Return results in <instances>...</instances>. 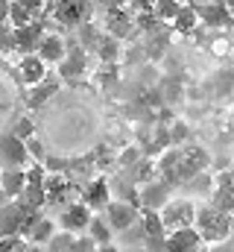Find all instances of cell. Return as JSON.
I'll use <instances>...</instances> for the list:
<instances>
[{
	"label": "cell",
	"mask_w": 234,
	"mask_h": 252,
	"mask_svg": "<svg viewBox=\"0 0 234 252\" xmlns=\"http://www.w3.org/2000/svg\"><path fill=\"white\" fill-rule=\"evenodd\" d=\"M193 229L199 235V241L208 244H223L232 235V214L217 211L211 202L208 205H196V217H193Z\"/></svg>",
	"instance_id": "obj_1"
},
{
	"label": "cell",
	"mask_w": 234,
	"mask_h": 252,
	"mask_svg": "<svg viewBox=\"0 0 234 252\" xmlns=\"http://www.w3.org/2000/svg\"><path fill=\"white\" fill-rule=\"evenodd\" d=\"M158 217L164 223V232H173V229H190L193 226V217H196V202L193 199H167L161 208H158Z\"/></svg>",
	"instance_id": "obj_2"
},
{
	"label": "cell",
	"mask_w": 234,
	"mask_h": 252,
	"mask_svg": "<svg viewBox=\"0 0 234 252\" xmlns=\"http://www.w3.org/2000/svg\"><path fill=\"white\" fill-rule=\"evenodd\" d=\"M138 211H141L138 205H132V202H126V199H115V196H112V202H109L100 214H103V220L112 226V232H115V235H123L126 229H132V226L138 223Z\"/></svg>",
	"instance_id": "obj_3"
},
{
	"label": "cell",
	"mask_w": 234,
	"mask_h": 252,
	"mask_svg": "<svg viewBox=\"0 0 234 252\" xmlns=\"http://www.w3.org/2000/svg\"><path fill=\"white\" fill-rule=\"evenodd\" d=\"M91 217H94V211L79 199V202H70V205H64L61 208V214H58V232H70V235H82L85 229H88V223H91Z\"/></svg>",
	"instance_id": "obj_4"
},
{
	"label": "cell",
	"mask_w": 234,
	"mask_h": 252,
	"mask_svg": "<svg viewBox=\"0 0 234 252\" xmlns=\"http://www.w3.org/2000/svg\"><path fill=\"white\" fill-rule=\"evenodd\" d=\"M53 15L61 27H82L91 18V0H56Z\"/></svg>",
	"instance_id": "obj_5"
},
{
	"label": "cell",
	"mask_w": 234,
	"mask_h": 252,
	"mask_svg": "<svg viewBox=\"0 0 234 252\" xmlns=\"http://www.w3.org/2000/svg\"><path fill=\"white\" fill-rule=\"evenodd\" d=\"M27 161H29L27 144L21 138H15L12 132L0 135V170H6V167H27Z\"/></svg>",
	"instance_id": "obj_6"
},
{
	"label": "cell",
	"mask_w": 234,
	"mask_h": 252,
	"mask_svg": "<svg viewBox=\"0 0 234 252\" xmlns=\"http://www.w3.org/2000/svg\"><path fill=\"white\" fill-rule=\"evenodd\" d=\"M35 56L41 59V62L47 64H58L64 56H67V41L56 35V32H44L41 38H38V44H35Z\"/></svg>",
	"instance_id": "obj_7"
},
{
	"label": "cell",
	"mask_w": 234,
	"mask_h": 252,
	"mask_svg": "<svg viewBox=\"0 0 234 252\" xmlns=\"http://www.w3.org/2000/svg\"><path fill=\"white\" fill-rule=\"evenodd\" d=\"M61 79H82L88 70V53L79 44H67V56L56 64Z\"/></svg>",
	"instance_id": "obj_8"
},
{
	"label": "cell",
	"mask_w": 234,
	"mask_h": 252,
	"mask_svg": "<svg viewBox=\"0 0 234 252\" xmlns=\"http://www.w3.org/2000/svg\"><path fill=\"white\" fill-rule=\"evenodd\" d=\"M167 190L170 185H164L161 179H149L138 188V208H149V211H158L164 202H167Z\"/></svg>",
	"instance_id": "obj_9"
},
{
	"label": "cell",
	"mask_w": 234,
	"mask_h": 252,
	"mask_svg": "<svg viewBox=\"0 0 234 252\" xmlns=\"http://www.w3.org/2000/svg\"><path fill=\"white\" fill-rule=\"evenodd\" d=\"M202 247L196 229H173V232H164V252H193Z\"/></svg>",
	"instance_id": "obj_10"
},
{
	"label": "cell",
	"mask_w": 234,
	"mask_h": 252,
	"mask_svg": "<svg viewBox=\"0 0 234 252\" xmlns=\"http://www.w3.org/2000/svg\"><path fill=\"white\" fill-rule=\"evenodd\" d=\"M18 76H21V82L24 85H38V82H44L47 79V64L41 62L35 53H24L21 56V62H18Z\"/></svg>",
	"instance_id": "obj_11"
},
{
	"label": "cell",
	"mask_w": 234,
	"mask_h": 252,
	"mask_svg": "<svg viewBox=\"0 0 234 252\" xmlns=\"http://www.w3.org/2000/svg\"><path fill=\"white\" fill-rule=\"evenodd\" d=\"M82 193H85V196H82V202H85L94 214H97V211H103V208L112 202V190H109V182H106L103 176H97V179L82 190Z\"/></svg>",
	"instance_id": "obj_12"
},
{
	"label": "cell",
	"mask_w": 234,
	"mask_h": 252,
	"mask_svg": "<svg viewBox=\"0 0 234 252\" xmlns=\"http://www.w3.org/2000/svg\"><path fill=\"white\" fill-rule=\"evenodd\" d=\"M44 35V30L32 21L29 27H21V30H12V47L18 50V53H35V44H38V38Z\"/></svg>",
	"instance_id": "obj_13"
},
{
	"label": "cell",
	"mask_w": 234,
	"mask_h": 252,
	"mask_svg": "<svg viewBox=\"0 0 234 252\" xmlns=\"http://www.w3.org/2000/svg\"><path fill=\"white\" fill-rule=\"evenodd\" d=\"M58 232V226H56V220H47V217H35L32 223H29V229L24 232V241L27 244H35V247H41V244H47L53 235Z\"/></svg>",
	"instance_id": "obj_14"
},
{
	"label": "cell",
	"mask_w": 234,
	"mask_h": 252,
	"mask_svg": "<svg viewBox=\"0 0 234 252\" xmlns=\"http://www.w3.org/2000/svg\"><path fill=\"white\" fill-rule=\"evenodd\" d=\"M193 9H196V15H199V24H208V27H214V30L232 24L220 0H211V3H205V6H193Z\"/></svg>",
	"instance_id": "obj_15"
},
{
	"label": "cell",
	"mask_w": 234,
	"mask_h": 252,
	"mask_svg": "<svg viewBox=\"0 0 234 252\" xmlns=\"http://www.w3.org/2000/svg\"><path fill=\"white\" fill-rule=\"evenodd\" d=\"M24 185H27V167H6V170H0V190L6 196H21Z\"/></svg>",
	"instance_id": "obj_16"
},
{
	"label": "cell",
	"mask_w": 234,
	"mask_h": 252,
	"mask_svg": "<svg viewBox=\"0 0 234 252\" xmlns=\"http://www.w3.org/2000/svg\"><path fill=\"white\" fill-rule=\"evenodd\" d=\"M138 226H141L144 238H161V235H164V223H161L158 211L141 208V211H138Z\"/></svg>",
	"instance_id": "obj_17"
},
{
	"label": "cell",
	"mask_w": 234,
	"mask_h": 252,
	"mask_svg": "<svg viewBox=\"0 0 234 252\" xmlns=\"http://www.w3.org/2000/svg\"><path fill=\"white\" fill-rule=\"evenodd\" d=\"M85 232H88V238H91L97 247H106V244H112V241H115V232H112V226L103 220V214H94Z\"/></svg>",
	"instance_id": "obj_18"
},
{
	"label": "cell",
	"mask_w": 234,
	"mask_h": 252,
	"mask_svg": "<svg viewBox=\"0 0 234 252\" xmlns=\"http://www.w3.org/2000/svg\"><path fill=\"white\" fill-rule=\"evenodd\" d=\"M170 24H173L176 32H193V30L199 27V15H196V9H193L190 3H184V6L176 12V18Z\"/></svg>",
	"instance_id": "obj_19"
},
{
	"label": "cell",
	"mask_w": 234,
	"mask_h": 252,
	"mask_svg": "<svg viewBox=\"0 0 234 252\" xmlns=\"http://www.w3.org/2000/svg\"><path fill=\"white\" fill-rule=\"evenodd\" d=\"M6 24L12 30H21V27H29L32 24V15L18 3V0H9V12H6Z\"/></svg>",
	"instance_id": "obj_20"
},
{
	"label": "cell",
	"mask_w": 234,
	"mask_h": 252,
	"mask_svg": "<svg viewBox=\"0 0 234 252\" xmlns=\"http://www.w3.org/2000/svg\"><path fill=\"white\" fill-rule=\"evenodd\" d=\"M94 53H97L103 62H115L117 56H120V44H117L115 35H100V38H97V47H94Z\"/></svg>",
	"instance_id": "obj_21"
},
{
	"label": "cell",
	"mask_w": 234,
	"mask_h": 252,
	"mask_svg": "<svg viewBox=\"0 0 234 252\" xmlns=\"http://www.w3.org/2000/svg\"><path fill=\"white\" fill-rule=\"evenodd\" d=\"M56 88H58V82H38V85H32V91H29V106L32 109H38V106H44L53 94H56Z\"/></svg>",
	"instance_id": "obj_22"
},
{
	"label": "cell",
	"mask_w": 234,
	"mask_h": 252,
	"mask_svg": "<svg viewBox=\"0 0 234 252\" xmlns=\"http://www.w3.org/2000/svg\"><path fill=\"white\" fill-rule=\"evenodd\" d=\"M76 247V235H70V232H56L50 241H47V250L44 252H73Z\"/></svg>",
	"instance_id": "obj_23"
},
{
	"label": "cell",
	"mask_w": 234,
	"mask_h": 252,
	"mask_svg": "<svg viewBox=\"0 0 234 252\" xmlns=\"http://www.w3.org/2000/svg\"><path fill=\"white\" fill-rule=\"evenodd\" d=\"M181 6H184V0H155V15H158L164 24H170Z\"/></svg>",
	"instance_id": "obj_24"
},
{
	"label": "cell",
	"mask_w": 234,
	"mask_h": 252,
	"mask_svg": "<svg viewBox=\"0 0 234 252\" xmlns=\"http://www.w3.org/2000/svg\"><path fill=\"white\" fill-rule=\"evenodd\" d=\"M214 88H217V94H232L234 91V67H223V70L217 73Z\"/></svg>",
	"instance_id": "obj_25"
},
{
	"label": "cell",
	"mask_w": 234,
	"mask_h": 252,
	"mask_svg": "<svg viewBox=\"0 0 234 252\" xmlns=\"http://www.w3.org/2000/svg\"><path fill=\"white\" fill-rule=\"evenodd\" d=\"M29 15H32V21H38L41 15H47V0H18Z\"/></svg>",
	"instance_id": "obj_26"
},
{
	"label": "cell",
	"mask_w": 234,
	"mask_h": 252,
	"mask_svg": "<svg viewBox=\"0 0 234 252\" xmlns=\"http://www.w3.org/2000/svg\"><path fill=\"white\" fill-rule=\"evenodd\" d=\"M141 158H144V153H141L138 147H126V153L117 158V164H120V167H132V164H138Z\"/></svg>",
	"instance_id": "obj_27"
},
{
	"label": "cell",
	"mask_w": 234,
	"mask_h": 252,
	"mask_svg": "<svg viewBox=\"0 0 234 252\" xmlns=\"http://www.w3.org/2000/svg\"><path fill=\"white\" fill-rule=\"evenodd\" d=\"M217 190H226V193L234 196V167H229V170L217 179Z\"/></svg>",
	"instance_id": "obj_28"
},
{
	"label": "cell",
	"mask_w": 234,
	"mask_h": 252,
	"mask_svg": "<svg viewBox=\"0 0 234 252\" xmlns=\"http://www.w3.org/2000/svg\"><path fill=\"white\" fill-rule=\"evenodd\" d=\"M15 138H21V141H27V138H32V121L29 118H21L18 126H15V132H12Z\"/></svg>",
	"instance_id": "obj_29"
},
{
	"label": "cell",
	"mask_w": 234,
	"mask_h": 252,
	"mask_svg": "<svg viewBox=\"0 0 234 252\" xmlns=\"http://www.w3.org/2000/svg\"><path fill=\"white\" fill-rule=\"evenodd\" d=\"M73 252H97V244L88 238V235H76V247Z\"/></svg>",
	"instance_id": "obj_30"
},
{
	"label": "cell",
	"mask_w": 234,
	"mask_h": 252,
	"mask_svg": "<svg viewBox=\"0 0 234 252\" xmlns=\"http://www.w3.org/2000/svg\"><path fill=\"white\" fill-rule=\"evenodd\" d=\"M0 50H15L12 47V27L0 24Z\"/></svg>",
	"instance_id": "obj_31"
},
{
	"label": "cell",
	"mask_w": 234,
	"mask_h": 252,
	"mask_svg": "<svg viewBox=\"0 0 234 252\" xmlns=\"http://www.w3.org/2000/svg\"><path fill=\"white\" fill-rule=\"evenodd\" d=\"M208 252H234V244H229V241H223V244H214Z\"/></svg>",
	"instance_id": "obj_32"
},
{
	"label": "cell",
	"mask_w": 234,
	"mask_h": 252,
	"mask_svg": "<svg viewBox=\"0 0 234 252\" xmlns=\"http://www.w3.org/2000/svg\"><path fill=\"white\" fill-rule=\"evenodd\" d=\"M220 3H223V9H226L229 21H234V0H220Z\"/></svg>",
	"instance_id": "obj_33"
},
{
	"label": "cell",
	"mask_w": 234,
	"mask_h": 252,
	"mask_svg": "<svg viewBox=\"0 0 234 252\" xmlns=\"http://www.w3.org/2000/svg\"><path fill=\"white\" fill-rule=\"evenodd\" d=\"M6 12H9V0H0V24H6Z\"/></svg>",
	"instance_id": "obj_34"
},
{
	"label": "cell",
	"mask_w": 234,
	"mask_h": 252,
	"mask_svg": "<svg viewBox=\"0 0 234 252\" xmlns=\"http://www.w3.org/2000/svg\"><path fill=\"white\" fill-rule=\"evenodd\" d=\"M97 252H120L115 244H106V247H97Z\"/></svg>",
	"instance_id": "obj_35"
},
{
	"label": "cell",
	"mask_w": 234,
	"mask_h": 252,
	"mask_svg": "<svg viewBox=\"0 0 234 252\" xmlns=\"http://www.w3.org/2000/svg\"><path fill=\"white\" fill-rule=\"evenodd\" d=\"M24 252H44V247H35V244H27V247H24Z\"/></svg>",
	"instance_id": "obj_36"
},
{
	"label": "cell",
	"mask_w": 234,
	"mask_h": 252,
	"mask_svg": "<svg viewBox=\"0 0 234 252\" xmlns=\"http://www.w3.org/2000/svg\"><path fill=\"white\" fill-rule=\"evenodd\" d=\"M0 252H9V250H6V244H3V241H0Z\"/></svg>",
	"instance_id": "obj_37"
},
{
	"label": "cell",
	"mask_w": 234,
	"mask_h": 252,
	"mask_svg": "<svg viewBox=\"0 0 234 252\" xmlns=\"http://www.w3.org/2000/svg\"><path fill=\"white\" fill-rule=\"evenodd\" d=\"M132 252H146V250H132Z\"/></svg>",
	"instance_id": "obj_38"
},
{
	"label": "cell",
	"mask_w": 234,
	"mask_h": 252,
	"mask_svg": "<svg viewBox=\"0 0 234 252\" xmlns=\"http://www.w3.org/2000/svg\"><path fill=\"white\" fill-rule=\"evenodd\" d=\"M152 3H155V0H152Z\"/></svg>",
	"instance_id": "obj_39"
}]
</instances>
